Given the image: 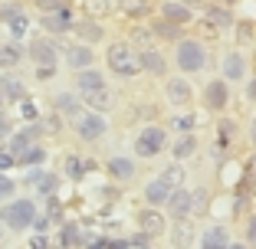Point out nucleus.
Masks as SVG:
<instances>
[{
	"mask_svg": "<svg viewBox=\"0 0 256 249\" xmlns=\"http://www.w3.org/2000/svg\"><path fill=\"white\" fill-rule=\"evenodd\" d=\"M106 62H108V69H112L115 76H122V79L135 76L138 69H142V66H138V53L128 43H112V46H108Z\"/></svg>",
	"mask_w": 256,
	"mask_h": 249,
	"instance_id": "nucleus-1",
	"label": "nucleus"
},
{
	"mask_svg": "<svg viewBox=\"0 0 256 249\" xmlns=\"http://www.w3.org/2000/svg\"><path fill=\"white\" fill-rule=\"evenodd\" d=\"M174 62L184 69V72H200L207 66V53L197 39H178V53H174Z\"/></svg>",
	"mask_w": 256,
	"mask_h": 249,
	"instance_id": "nucleus-2",
	"label": "nucleus"
},
{
	"mask_svg": "<svg viewBox=\"0 0 256 249\" xmlns=\"http://www.w3.org/2000/svg\"><path fill=\"white\" fill-rule=\"evenodd\" d=\"M33 217H36V210H33L30 200H16V204L4 207V213H0V220H4L10 230H30Z\"/></svg>",
	"mask_w": 256,
	"mask_h": 249,
	"instance_id": "nucleus-3",
	"label": "nucleus"
},
{
	"mask_svg": "<svg viewBox=\"0 0 256 249\" xmlns=\"http://www.w3.org/2000/svg\"><path fill=\"white\" fill-rule=\"evenodd\" d=\"M164 141H168L164 128H158V125H148V128H144L142 135L135 138V154H138V158H154V154H161Z\"/></svg>",
	"mask_w": 256,
	"mask_h": 249,
	"instance_id": "nucleus-4",
	"label": "nucleus"
},
{
	"mask_svg": "<svg viewBox=\"0 0 256 249\" xmlns=\"http://www.w3.org/2000/svg\"><path fill=\"white\" fill-rule=\"evenodd\" d=\"M76 131H79L82 141H98L108 131V121L102 118V112H82L79 121H76Z\"/></svg>",
	"mask_w": 256,
	"mask_h": 249,
	"instance_id": "nucleus-5",
	"label": "nucleus"
},
{
	"mask_svg": "<svg viewBox=\"0 0 256 249\" xmlns=\"http://www.w3.org/2000/svg\"><path fill=\"white\" fill-rule=\"evenodd\" d=\"M168 210H171V217L174 220H184V217H190L194 213V194H188L184 187H174L171 194H168Z\"/></svg>",
	"mask_w": 256,
	"mask_h": 249,
	"instance_id": "nucleus-6",
	"label": "nucleus"
},
{
	"mask_svg": "<svg viewBox=\"0 0 256 249\" xmlns=\"http://www.w3.org/2000/svg\"><path fill=\"white\" fill-rule=\"evenodd\" d=\"M138 227H142L144 236H161V233H164V217H161V210L148 207V210L138 213Z\"/></svg>",
	"mask_w": 256,
	"mask_h": 249,
	"instance_id": "nucleus-7",
	"label": "nucleus"
},
{
	"mask_svg": "<svg viewBox=\"0 0 256 249\" xmlns=\"http://www.w3.org/2000/svg\"><path fill=\"white\" fill-rule=\"evenodd\" d=\"M30 59L40 66H56V43L50 39H33L30 43Z\"/></svg>",
	"mask_w": 256,
	"mask_h": 249,
	"instance_id": "nucleus-8",
	"label": "nucleus"
},
{
	"mask_svg": "<svg viewBox=\"0 0 256 249\" xmlns=\"http://www.w3.org/2000/svg\"><path fill=\"white\" fill-rule=\"evenodd\" d=\"M138 66L148 69L151 76H164V69H168V59L151 46V49H142V56H138Z\"/></svg>",
	"mask_w": 256,
	"mask_h": 249,
	"instance_id": "nucleus-9",
	"label": "nucleus"
},
{
	"mask_svg": "<svg viewBox=\"0 0 256 249\" xmlns=\"http://www.w3.org/2000/svg\"><path fill=\"white\" fill-rule=\"evenodd\" d=\"M226 98H230V92H226V82H220V79H214V82L204 89V102L210 108H217V112L226 108Z\"/></svg>",
	"mask_w": 256,
	"mask_h": 249,
	"instance_id": "nucleus-10",
	"label": "nucleus"
},
{
	"mask_svg": "<svg viewBox=\"0 0 256 249\" xmlns=\"http://www.w3.org/2000/svg\"><path fill=\"white\" fill-rule=\"evenodd\" d=\"M171 190L174 187H168L161 177H158V181H151L148 187H144V204H148V207H164V200H168V194H171Z\"/></svg>",
	"mask_w": 256,
	"mask_h": 249,
	"instance_id": "nucleus-11",
	"label": "nucleus"
},
{
	"mask_svg": "<svg viewBox=\"0 0 256 249\" xmlns=\"http://www.w3.org/2000/svg\"><path fill=\"white\" fill-rule=\"evenodd\" d=\"M66 66H72L76 72H79V69H89L92 66V49L89 46H69L66 49Z\"/></svg>",
	"mask_w": 256,
	"mask_h": 249,
	"instance_id": "nucleus-12",
	"label": "nucleus"
},
{
	"mask_svg": "<svg viewBox=\"0 0 256 249\" xmlns=\"http://www.w3.org/2000/svg\"><path fill=\"white\" fill-rule=\"evenodd\" d=\"M168 102H174V105H188L190 102L188 79H171V82H168Z\"/></svg>",
	"mask_w": 256,
	"mask_h": 249,
	"instance_id": "nucleus-13",
	"label": "nucleus"
},
{
	"mask_svg": "<svg viewBox=\"0 0 256 249\" xmlns=\"http://www.w3.org/2000/svg\"><path fill=\"white\" fill-rule=\"evenodd\" d=\"M224 72H226V79H234V82H240L243 76H246V56H240V53H230L224 59Z\"/></svg>",
	"mask_w": 256,
	"mask_h": 249,
	"instance_id": "nucleus-14",
	"label": "nucleus"
},
{
	"mask_svg": "<svg viewBox=\"0 0 256 249\" xmlns=\"http://www.w3.org/2000/svg\"><path fill=\"white\" fill-rule=\"evenodd\" d=\"M79 95H82V102L92 108V112H106V108L112 105V98H108L106 85H102V89H92V92H79Z\"/></svg>",
	"mask_w": 256,
	"mask_h": 249,
	"instance_id": "nucleus-15",
	"label": "nucleus"
},
{
	"mask_svg": "<svg viewBox=\"0 0 256 249\" xmlns=\"http://www.w3.org/2000/svg\"><path fill=\"white\" fill-rule=\"evenodd\" d=\"M106 167H108V174H112L115 181H132V177H135V164L128 158H112Z\"/></svg>",
	"mask_w": 256,
	"mask_h": 249,
	"instance_id": "nucleus-16",
	"label": "nucleus"
},
{
	"mask_svg": "<svg viewBox=\"0 0 256 249\" xmlns=\"http://www.w3.org/2000/svg\"><path fill=\"white\" fill-rule=\"evenodd\" d=\"M82 7H86V13H89L92 20H98V16L115 13V10H118V0H86Z\"/></svg>",
	"mask_w": 256,
	"mask_h": 249,
	"instance_id": "nucleus-17",
	"label": "nucleus"
},
{
	"mask_svg": "<svg viewBox=\"0 0 256 249\" xmlns=\"http://www.w3.org/2000/svg\"><path fill=\"white\" fill-rule=\"evenodd\" d=\"M106 79L102 72H92V69H79V79H76V89L79 92H92V89H102Z\"/></svg>",
	"mask_w": 256,
	"mask_h": 249,
	"instance_id": "nucleus-18",
	"label": "nucleus"
},
{
	"mask_svg": "<svg viewBox=\"0 0 256 249\" xmlns=\"http://www.w3.org/2000/svg\"><path fill=\"white\" fill-rule=\"evenodd\" d=\"M76 33L86 39V43H98V39L106 36V30L98 26L96 20H82V23H76Z\"/></svg>",
	"mask_w": 256,
	"mask_h": 249,
	"instance_id": "nucleus-19",
	"label": "nucleus"
},
{
	"mask_svg": "<svg viewBox=\"0 0 256 249\" xmlns=\"http://www.w3.org/2000/svg\"><path fill=\"white\" fill-rule=\"evenodd\" d=\"M36 135H40L36 128H23V131H16V135H14V141H10V151H14V158L23 151V148H30V144L36 141Z\"/></svg>",
	"mask_w": 256,
	"mask_h": 249,
	"instance_id": "nucleus-20",
	"label": "nucleus"
},
{
	"mask_svg": "<svg viewBox=\"0 0 256 249\" xmlns=\"http://www.w3.org/2000/svg\"><path fill=\"white\" fill-rule=\"evenodd\" d=\"M194 151H197V138L190 135V131H184V135H181V141L174 144V158H178V161H184V158H190Z\"/></svg>",
	"mask_w": 256,
	"mask_h": 249,
	"instance_id": "nucleus-21",
	"label": "nucleus"
},
{
	"mask_svg": "<svg viewBox=\"0 0 256 249\" xmlns=\"http://www.w3.org/2000/svg\"><path fill=\"white\" fill-rule=\"evenodd\" d=\"M43 26H46V30H50V33H62V30H66V26H69V10H60V13H46L43 16Z\"/></svg>",
	"mask_w": 256,
	"mask_h": 249,
	"instance_id": "nucleus-22",
	"label": "nucleus"
},
{
	"mask_svg": "<svg viewBox=\"0 0 256 249\" xmlns=\"http://www.w3.org/2000/svg\"><path fill=\"white\" fill-rule=\"evenodd\" d=\"M0 95L4 98H23V82L14 76H4L0 79Z\"/></svg>",
	"mask_w": 256,
	"mask_h": 249,
	"instance_id": "nucleus-23",
	"label": "nucleus"
},
{
	"mask_svg": "<svg viewBox=\"0 0 256 249\" xmlns=\"http://www.w3.org/2000/svg\"><path fill=\"white\" fill-rule=\"evenodd\" d=\"M164 20H171V23H188L190 20V10L184 7V3H164Z\"/></svg>",
	"mask_w": 256,
	"mask_h": 249,
	"instance_id": "nucleus-24",
	"label": "nucleus"
},
{
	"mask_svg": "<svg viewBox=\"0 0 256 249\" xmlns=\"http://www.w3.org/2000/svg\"><path fill=\"white\" fill-rule=\"evenodd\" d=\"M20 46L16 43H7V46H0V69H10V66H16L20 62Z\"/></svg>",
	"mask_w": 256,
	"mask_h": 249,
	"instance_id": "nucleus-25",
	"label": "nucleus"
},
{
	"mask_svg": "<svg viewBox=\"0 0 256 249\" xmlns=\"http://www.w3.org/2000/svg\"><path fill=\"white\" fill-rule=\"evenodd\" d=\"M204 246L207 249H220V246H226V230L224 227H210L207 233H204Z\"/></svg>",
	"mask_w": 256,
	"mask_h": 249,
	"instance_id": "nucleus-26",
	"label": "nucleus"
},
{
	"mask_svg": "<svg viewBox=\"0 0 256 249\" xmlns=\"http://www.w3.org/2000/svg\"><path fill=\"white\" fill-rule=\"evenodd\" d=\"M16 158H20V164H26V167L33 164V167H36V164H43V161H46V151H43V148H36V144H30V148H23Z\"/></svg>",
	"mask_w": 256,
	"mask_h": 249,
	"instance_id": "nucleus-27",
	"label": "nucleus"
},
{
	"mask_svg": "<svg viewBox=\"0 0 256 249\" xmlns=\"http://www.w3.org/2000/svg\"><path fill=\"white\" fill-rule=\"evenodd\" d=\"M128 36H132V43H128V46H138V49H151V43H154V33L142 30V26H135Z\"/></svg>",
	"mask_w": 256,
	"mask_h": 249,
	"instance_id": "nucleus-28",
	"label": "nucleus"
},
{
	"mask_svg": "<svg viewBox=\"0 0 256 249\" xmlns=\"http://www.w3.org/2000/svg\"><path fill=\"white\" fill-rule=\"evenodd\" d=\"M53 105L60 108L62 115H79V102H76V95H69V92L56 95V98H53Z\"/></svg>",
	"mask_w": 256,
	"mask_h": 249,
	"instance_id": "nucleus-29",
	"label": "nucleus"
},
{
	"mask_svg": "<svg viewBox=\"0 0 256 249\" xmlns=\"http://www.w3.org/2000/svg\"><path fill=\"white\" fill-rule=\"evenodd\" d=\"M161 181H164L168 187H184V167H181V164H171V167H164V174H161Z\"/></svg>",
	"mask_w": 256,
	"mask_h": 249,
	"instance_id": "nucleus-30",
	"label": "nucleus"
},
{
	"mask_svg": "<svg viewBox=\"0 0 256 249\" xmlns=\"http://www.w3.org/2000/svg\"><path fill=\"white\" fill-rule=\"evenodd\" d=\"M151 33H154V36H161V39H178V36H181L178 23H171V20H158Z\"/></svg>",
	"mask_w": 256,
	"mask_h": 249,
	"instance_id": "nucleus-31",
	"label": "nucleus"
},
{
	"mask_svg": "<svg viewBox=\"0 0 256 249\" xmlns=\"http://www.w3.org/2000/svg\"><path fill=\"white\" fill-rule=\"evenodd\" d=\"M207 23H210V26H230V23H234V16H230V10L210 7V10H207Z\"/></svg>",
	"mask_w": 256,
	"mask_h": 249,
	"instance_id": "nucleus-32",
	"label": "nucleus"
},
{
	"mask_svg": "<svg viewBox=\"0 0 256 249\" xmlns=\"http://www.w3.org/2000/svg\"><path fill=\"white\" fill-rule=\"evenodd\" d=\"M60 240H62V246H79V243H82V233L69 223V227H62V236H60Z\"/></svg>",
	"mask_w": 256,
	"mask_h": 249,
	"instance_id": "nucleus-33",
	"label": "nucleus"
},
{
	"mask_svg": "<svg viewBox=\"0 0 256 249\" xmlns=\"http://www.w3.org/2000/svg\"><path fill=\"white\" fill-rule=\"evenodd\" d=\"M66 174H69V177H72V181H79V177H82V174H86L82 161L76 158V154H69V158H66Z\"/></svg>",
	"mask_w": 256,
	"mask_h": 249,
	"instance_id": "nucleus-34",
	"label": "nucleus"
},
{
	"mask_svg": "<svg viewBox=\"0 0 256 249\" xmlns=\"http://www.w3.org/2000/svg\"><path fill=\"white\" fill-rule=\"evenodd\" d=\"M36 10H43V13H60V10H69L66 0H36Z\"/></svg>",
	"mask_w": 256,
	"mask_h": 249,
	"instance_id": "nucleus-35",
	"label": "nucleus"
},
{
	"mask_svg": "<svg viewBox=\"0 0 256 249\" xmlns=\"http://www.w3.org/2000/svg\"><path fill=\"white\" fill-rule=\"evenodd\" d=\"M174 243H178V246H181V243H190V223H188V217L178 220V230H174Z\"/></svg>",
	"mask_w": 256,
	"mask_h": 249,
	"instance_id": "nucleus-36",
	"label": "nucleus"
},
{
	"mask_svg": "<svg viewBox=\"0 0 256 249\" xmlns=\"http://www.w3.org/2000/svg\"><path fill=\"white\" fill-rule=\"evenodd\" d=\"M26 26H30V16H26V13H20L16 20H10V30H14V39H23Z\"/></svg>",
	"mask_w": 256,
	"mask_h": 249,
	"instance_id": "nucleus-37",
	"label": "nucleus"
},
{
	"mask_svg": "<svg viewBox=\"0 0 256 249\" xmlns=\"http://www.w3.org/2000/svg\"><path fill=\"white\" fill-rule=\"evenodd\" d=\"M23 13V7H20V3H0V20H16V16H20Z\"/></svg>",
	"mask_w": 256,
	"mask_h": 249,
	"instance_id": "nucleus-38",
	"label": "nucleus"
},
{
	"mask_svg": "<svg viewBox=\"0 0 256 249\" xmlns=\"http://www.w3.org/2000/svg\"><path fill=\"white\" fill-rule=\"evenodd\" d=\"M174 128L178 131H190L194 128V115H174Z\"/></svg>",
	"mask_w": 256,
	"mask_h": 249,
	"instance_id": "nucleus-39",
	"label": "nucleus"
},
{
	"mask_svg": "<svg viewBox=\"0 0 256 249\" xmlns=\"http://www.w3.org/2000/svg\"><path fill=\"white\" fill-rule=\"evenodd\" d=\"M240 39H243V43H253V23H250V20L240 23Z\"/></svg>",
	"mask_w": 256,
	"mask_h": 249,
	"instance_id": "nucleus-40",
	"label": "nucleus"
},
{
	"mask_svg": "<svg viewBox=\"0 0 256 249\" xmlns=\"http://www.w3.org/2000/svg\"><path fill=\"white\" fill-rule=\"evenodd\" d=\"M14 181H10V177H4V174H0V197H10V194H14Z\"/></svg>",
	"mask_w": 256,
	"mask_h": 249,
	"instance_id": "nucleus-41",
	"label": "nucleus"
},
{
	"mask_svg": "<svg viewBox=\"0 0 256 249\" xmlns=\"http://www.w3.org/2000/svg\"><path fill=\"white\" fill-rule=\"evenodd\" d=\"M40 194H46V197H50V190H53L56 187V177H40Z\"/></svg>",
	"mask_w": 256,
	"mask_h": 249,
	"instance_id": "nucleus-42",
	"label": "nucleus"
},
{
	"mask_svg": "<svg viewBox=\"0 0 256 249\" xmlns=\"http://www.w3.org/2000/svg\"><path fill=\"white\" fill-rule=\"evenodd\" d=\"M23 118H30V121L40 118V115H36V105H33V102H26V98H23Z\"/></svg>",
	"mask_w": 256,
	"mask_h": 249,
	"instance_id": "nucleus-43",
	"label": "nucleus"
},
{
	"mask_svg": "<svg viewBox=\"0 0 256 249\" xmlns=\"http://www.w3.org/2000/svg\"><path fill=\"white\" fill-rule=\"evenodd\" d=\"M125 13H128V16H144V13H148V7H144V3H128Z\"/></svg>",
	"mask_w": 256,
	"mask_h": 249,
	"instance_id": "nucleus-44",
	"label": "nucleus"
},
{
	"mask_svg": "<svg viewBox=\"0 0 256 249\" xmlns=\"http://www.w3.org/2000/svg\"><path fill=\"white\" fill-rule=\"evenodd\" d=\"M151 236H144V233H138V236H132V240H128V246H144V243H148Z\"/></svg>",
	"mask_w": 256,
	"mask_h": 249,
	"instance_id": "nucleus-45",
	"label": "nucleus"
},
{
	"mask_svg": "<svg viewBox=\"0 0 256 249\" xmlns=\"http://www.w3.org/2000/svg\"><path fill=\"white\" fill-rule=\"evenodd\" d=\"M33 227H36V230H40V233H43V230H46V227H50V220H46V217H43V220H33Z\"/></svg>",
	"mask_w": 256,
	"mask_h": 249,
	"instance_id": "nucleus-46",
	"label": "nucleus"
},
{
	"mask_svg": "<svg viewBox=\"0 0 256 249\" xmlns=\"http://www.w3.org/2000/svg\"><path fill=\"white\" fill-rule=\"evenodd\" d=\"M40 177H43V174H40V171H30V174H26V184H36Z\"/></svg>",
	"mask_w": 256,
	"mask_h": 249,
	"instance_id": "nucleus-47",
	"label": "nucleus"
},
{
	"mask_svg": "<svg viewBox=\"0 0 256 249\" xmlns=\"http://www.w3.org/2000/svg\"><path fill=\"white\" fill-rule=\"evenodd\" d=\"M0 135H10V121L7 118H0Z\"/></svg>",
	"mask_w": 256,
	"mask_h": 249,
	"instance_id": "nucleus-48",
	"label": "nucleus"
},
{
	"mask_svg": "<svg viewBox=\"0 0 256 249\" xmlns=\"http://www.w3.org/2000/svg\"><path fill=\"white\" fill-rule=\"evenodd\" d=\"M0 102H4V95H0Z\"/></svg>",
	"mask_w": 256,
	"mask_h": 249,
	"instance_id": "nucleus-49",
	"label": "nucleus"
}]
</instances>
